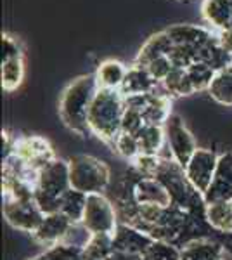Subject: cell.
<instances>
[{
  "instance_id": "6da1fadb",
  "label": "cell",
  "mask_w": 232,
  "mask_h": 260,
  "mask_svg": "<svg viewBox=\"0 0 232 260\" xmlns=\"http://www.w3.org/2000/svg\"><path fill=\"white\" fill-rule=\"evenodd\" d=\"M97 90H99V83H97L95 73L75 78L62 90L59 99V116L71 132H77L78 136L92 134L88 127V111Z\"/></svg>"
},
{
  "instance_id": "7a4b0ae2",
  "label": "cell",
  "mask_w": 232,
  "mask_h": 260,
  "mask_svg": "<svg viewBox=\"0 0 232 260\" xmlns=\"http://www.w3.org/2000/svg\"><path fill=\"white\" fill-rule=\"evenodd\" d=\"M125 98L120 89H99L88 111V127L94 136L113 146L121 134Z\"/></svg>"
},
{
  "instance_id": "3957f363",
  "label": "cell",
  "mask_w": 232,
  "mask_h": 260,
  "mask_svg": "<svg viewBox=\"0 0 232 260\" xmlns=\"http://www.w3.org/2000/svg\"><path fill=\"white\" fill-rule=\"evenodd\" d=\"M71 189L68 161L54 158L39 172V180L35 187V201L40 210L47 213L59 212L61 198Z\"/></svg>"
},
{
  "instance_id": "277c9868",
  "label": "cell",
  "mask_w": 232,
  "mask_h": 260,
  "mask_svg": "<svg viewBox=\"0 0 232 260\" xmlns=\"http://www.w3.org/2000/svg\"><path fill=\"white\" fill-rule=\"evenodd\" d=\"M68 167L71 187L83 194H101L109 186L111 172L99 158L90 154H77L70 158Z\"/></svg>"
},
{
  "instance_id": "5b68a950",
  "label": "cell",
  "mask_w": 232,
  "mask_h": 260,
  "mask_svg": "<svg viewBox=\"0 0 232 260\" xmlns=\"http://www.w3.org/2000/svg\"><path fill=\"white\" fill-rule=\"evenodd\" d=\"M80 224L90 234H115L118 228V212L106 196L88 194L83 219Z\"/></svg>"
},
{
  "instance_id": "8992f818",
  "label": "cell",
  "mask_w": 232,
  "mask_h": 260,
  "mask_svg": "<svg viewBox=\"0 0 232 260\" xmlns=\"http://www.w3.org/2000/svg\"><path fill=\"white\" fill-rule=\"evenodd\" d=\"M164 137H167V148L170 151V158L175 160L180 167H185L192 154L196 153L197 146L192 134L185 127L179 115H170L163 125Z\"/></svg>"
},
{
  "instance_id": "52a82bcc",
  "label": "cell",
  "mask_w": 232,
  "mask_h": 260,
  "mask_svg": "<svg viewBox=\"0 0 232 260\" xmlns=\"http://www.w3.org/2000/svg\"><path fill=\"white\" fill-rule=\"evenodd\" d=\"M4 217L14 229L33 234L44 220L45 213L35 200H4Z\"/></svg>"
},
{
  "instance_id": "ba28073f",
  "label": "cell",
  "mask_w": 232,
  "mask_h": 260,
  "mask_svg": "<svg viewBox=\"0 0 232 260\" xmlns=\"http://www.w3.org/2000/svg\"><path fill=\"white\" fill-rule=\"evenodd\" d=\"M218 165V156L212 149L197 148L192 158L189 160L187 165L184 167L185 175H187L189 182L200 194H205L208 191L210 184L213 180L215 170Z\"/></svg>"
},
{
  "instance_id": "9c48e42d",
  "label": "cell",
  "mask_w": 232,
  "mask_h": 260,
  "mask_svg": "<svg viewBox=\"0 0 232 260\" xmlns=\"http://www.w3.org/2000/svg\"><path fill=\"white\" fill-rule=\"evenodd\" d=\"M12 153L18 154L21 160H24L29 167H33L39 172L56 158L49 141L40 136H26L14 141L12 142Z\"/></svg>"
},
{
  "instance_id": "30bf717a",
  "label": "cell",
  "mask_w": 232,
  "mask_h": 260,
  "mask_svg": "<svg viewBox=\"0 0 232 260\" xmlns=\"http://www.w3.org/2000/svg\"><path fill=\"white\" fill-rule=\"evenodd\" d=\"M206 205L215 201H232V153L218 156V165L208 191L203 194Z\"/></svg>"
},
{
  "instance_id": "8fae6325",
  "label": "cell",
  "mask_w": 232,
  "mask_h": 260,
  "mask_svg": "<svg viewBox=\"0 0 232 260\" xmlns=\"http://www.w3.org/2000/svg\"><path fill=\"white\" fill-rule=\"evenodd\" d=\"M154 243L153 238L136 225L120 222L113 234V248L115 251H125V253L144 255L147 248Z\"/></svg>"
},
{
  "instance_id": "7c38bea8",
  "label": "cell",
  "mask_w": 232,
  "mask_h": 260,
  "mask_svg": "<svg viewBox=\"0 0 232 260\" xmlns=\"http://www.w3.org/2000/svg\"><path fill=\"white\" fill-rule=\"evenodd\" d=\"M73 228V222H71L64 213L54 212L47 213L39 225V229L31 234L33 240L44 246H54L57 243H62L68 236L70 229Z\"/></svg>"
},
{
  "instance_id": "4fadbf2b",
  "label": "cell",
  "mask_w": 232,
  "mask_h": 260,
  "mask_svg": "<svg viewBox=\"0 0 232 260\" xmlns=\"http://www.w3.org/2000/svg\"><path fill=\"white\" fill-rule=\"evenodd\" d=\"M130 196L137 205H159V207L172 205L170 192L156 177H141L134 184Z\"/></svg>"
},
{
  "instance_id": "5bb4252c",
  "label": "cell",
  "mask_w": 232,
  "mask_h": 260,
  "mask_svg": "<svg viewBox=\"0 0 232 260\" xmlns=\"http://www.w3.org/2000/svg\"><path fill=\"white\" fill-rule=\"evenodd\" d=\"M159 85H161V83L158 80H154L144 66L134 64L132 68H128V71H126V77H125L123 83H121L120 92L123 94V98H128V95L151 94V92L158 90Z\"/></svg>"
},
{
  "instance_id": "9a60e30c",
  "label": "cell",
  "mask_w": 232,
  "mask_h": 260,
  "mask_svg": "<svg viewBox=\"0 0 232 260\" xmlns=\"http://www.w3.org/2000/svg\"><path fill=\"white\" fill-rule=\"evenodd\" d=\"M174 42V45H185V47L197 49L208 42L215 33L208 28L196 26V24H174L164 30Z\"/></svg>"
},
{
  "instance_id": "2e32d148",
  "label": "cell",
  "mask_w": 232,
  "mask_h": 260,
  "mask_svg": "<svg viewBox=\"0 0 232 260\" xmlns=\"http://www.w3.org/2000/svg\"><path fill=\"white\" fill-rule=\"evenodd\" d=\"M203 19L218 31L232 28V0H203Z\"/></svg>"
},
{
  "instance_id": "e0dca14e",
  "label": "cell",
  "mask_w": 232,
  "mask_h": 260,
  "mask_svg": "<svg viewBox=\"0 0 232 260\" xmlns=\"http://www.w3.org/2000/svg\"><path fill=\"white\" fill-rule=\"evenodd\" d=\"M174 49V42L168 37L167 31H159L154 33L153 37H149L147 42L139 50L137 57H136V64L139 66H147L151 61H154L156 57L168 56Z\"/></svg>"
},
{
  "instance_id": "ac0fdd59",
  "label": "cell",
  "mask_w": 232,
  "mask_h": 260,
  "mask_svg": "<svg viewBox=\"0 0 232 260\" xmlns=\"http://www.w3.org/2000/svg\"><path fill=\"white\" fill-rule=\"evenodd\" d=\"M223 248L210 240H192L180 248V260H222Z\"/></svg>"
},
{
  "instance_id": "d6986e66",
  "label": "cell",
  "mask_w": 232,
  "mask_h": 260,
  "mask_svg": "<svg viewBox=\"0 0 232 260\" xmlns=\"http://www.w3.org/2000/svg\"><path fill=\"white\" fill-rule=\"evenodd\" d=\"M126 71H128V68H125V64L120 61L108 59L101 62L95 71L99 89H120L126 77Z\"/></svg>"
},
{
  "instance_id": "ffe728a7",
  "label": "cell",
  "mask_w": 232,
  "mask_h": 260,
  "mask_svg": "<svg viewBox=\"0 0 232 260\" xmlns=\"http://www.w3.org/2000/svg\"><path fill=\"white\" fill-rule=\"evenodd\" d=\"M205 219L220 233H232V201H215L206 205Z\"/></svg>"
},
{
  "instance_id": "44dd1931",
  "label": "cell",
  "mask_w": 232,
  "mask_h": 260,
  "mask_svg": "<svg viewBox=\"0 0 232 260\" xmlns=\"http://www.w3.org/2000/svg\"><path fill=\"white\" fill-rule=\"evenodd\" d=\"M139 148L141 154H158L167 144V137H164V128L161 125H149L146 123L141 132L137 134Z\"/></svg>"
},
{
  "instance_id": "7402d4cb",
  "label": "cell",
  "mask_w": 232,
  "mask_h": 260,
  "mask_svg": "<svg viewBox=\"0 0 232 260\" xmlns=\"http://www.w3.org/2000/svg\"><path fill=\"white\" fill-rule=\"evenodd\" d=\"M208 94L218 104L232 106V64L229 68L215 73L213 80L208 87Z\"/></svg>"
},
{
  "instance_id": "603a6c76",
  "label": "cell",
  "mask_w": 232,
  "mask_h": 260,
  "mask_svg": "<svg viewBox=\"0 0 232 260\" xmlns=\"http://www.w3.org/2000/svg\"><path fill=\"white\" fill-rule=\"evenodd\" d=\"M87 205V194L80 192L71 187L70 191L64 192L61 198V205H59V212L64 213L73 224H80L83 219V212H85Z\"/></svg>"
},
{
  "instance_id": "cb8c5ba5",
  "label": "cell",
  "mask_w": 232,
  "mask_h": 260,
  "mask_svg": "<svg viewBox=\"0 0 232 260\" xmlns=\"http://www.w3.org/2000/svg\"><path fill=\"white\" fill-rule=\"evenodd\" d=\"M2 89L6 92H14L24 80V59L23 56L12 57V59L2 61Z\"/></svg>"
},
{
  "instance_id": "d4e9b609",
  "label": "cell",
  "mask_w": 232,
  "mask_h": 260,
  "mask_svg": "<svg viewBox=\"0 0 232 260\" xmlns=\"http://www.w3.org/2000/svg\"><path fill=\"white\" fill-rule=\"evenodd\" d=\"M161 85L164 94L172 95V98H185V95L194 94L192 83L189 80L185 68H174L170 75L161 82Z\"/></svg>"
},
{
  "instance_id": "484cf974",
  "label": "cell",
  "mask_w": 232,
  "mask_h": 260,
  "mask_svg": "<svg viewBox=\"0 0 232 260\" xmlns=\"http://www.w3.org/2000/svg\"><path fill=\"white\" fill-rule=\"evenodd\" d=\"M113 251V234H92L83 246V260H108Z\"/></svg>"
},
{
  "instance_id": "4316f807",
  "label": "cell",
  "mask_w": 232,
  "mask_h": 260,
  "mask_svg": "<svg viewBox=\"0 0 232 260\" xmlns=\"http://www.w3.org/2000/svg\"><path fill=\"white\" fill-rule=\"evenodd\" d=\"M31 260H83V248L68 243H57Z\"/></svg>"
},
{
  "instance_id": "83f0119b",
  "label": "cell",
  "mask_w": 232,
  "mask_h": 260,
  "mask_svg": "<svg viewBox=\"0 0 232 260\" xmlns=\"http://www.w3.org/2000/svg\"><path fill=\"white\" fill-rule=\"evenodd\" d=\"M185 71H187V77L192 83L194 92L208 90L210 83H212L215 73H217V71L210 68L208 64H205V62H192L189 68H185Z\"/></svg>"
},
{
  "instance_id": "f1b7e54d",
  "label": "cell",
  "mask_w": 232,
  "mask_h": 260,
  "mask_svg": "<svg viewBox=\"0 0 232 260\" xmlns=\"http://www.w3.org/2000/svg\"><path fill=\"white\" fill-rule=\"evenodd\" d=\"M113 148L121 158L125 160H136V158L141 154V148H139V141L136 136L132 134H126V132H121L120 136L116 137L115 142H113Z\"/></svg>"
},
{
  "instance_id": "f546056e",
  "label": "cell",
  "mask_w": 232,
  "mask_h": 260,
  "mask_svg": "<svg viewBox=\"0 0 232 260\" xmlns=\"http://www.w3.org/2000/svg\"><path fill=\"white\" fill-rule=\"evenodd\" d=\"M144 260H180V250L175 248L174 243L154 240L144 253Z\"/></svg>"
},
{
  "instance_id": "4dcf8cb0",
  "label": "cell",
  "mask_w": 232,
  "mask_h": 260,
  "mask_svg": "<svg viewBox=\"0 0 232 260\" xmlns=\"http://www.w3.org/2000/svg\"><path fill=\"white\" fill-rule=\"evenodd\" d=\"M161 165V156L158 154H139L134 160V169L137 170L139 177H156Z\"/></svg>"
},
{
  "instance_id": "1f68e13d",
  "label": "cell",
  "mask_w": 232,
  "mask_h": 260,
  "mask_svg": "<svg viewBox=\"0 0 232 260\" xmlns=\"http://www.w3.org/2000/svg\"><path fill=\"white\" fill-rule=\"evenodd\" d=\"M144 125H146V120H144V115H142L141 111L134 110V108H126L125 106L123 120H121V132L137 136Z\"/></svg>"
},
{
  "instance_id": "d6a6232c",
  "label": "cell",
  "mask_w": 232,
  "mask_h": 260,
  "mask_svg": "<svg viewBox=\"0 0 232 260\" xmlns=\"http://www.w3.org/2000/svg\"><path fill=\"white\" fill-rule=\"evenodd\" d=\"M144 68L149 71L151 77L154 78V80H158L159 83H161L164 78L170 75V71L175 68L174 62H172V59L168 56H161V57H156L154 61H151L149 64L144 66Z\"/></svg>"
},
{
  "instance_id": "836d02e7",
  "label": "cell",
  "mask_w": 232,
  "mask_h": 260,
  "mask_svg": "<svg viewBox=\"0 0 232 260\" xmlns=\"http://www.w3.org/2000/svg\"><path fill=\"white\" fill-rule=\"evenodd\" d=\"M19 56H23L19 40L7 35V33H4L2 35V61L12 59V57H19Z\"/></svg>"
},
{
  "instance_id": "e575fe53",
  "label": "cell",
  "mask_w": 232,
  "mask_h": 260,
  "mask_svg": "<svg viewBox=\"0 0 232 260\" xmlns=\"http://www.w3.org/2000/svg\"><path fill=\"white\" fill-rule=\"evenodd\" d=\"M217 37H218V42H220L222 47L225 49L229 54H232V28H229V30H223V31H218Z\"/></svg>"
},
{
  "instance_id": "d590c367",
  "label": "cell",
  "mask_w": 232,
  "mask_h": 260,
  "mask_svg": "<svg viewBox=\"0 0 232 260\" xmlns=\"http://www.w3.org/2000/svg\"><path fill=\"white\" fill-rule=\"evenodd\" d=\"M108 260H144V255L125 253V251H113Z\"/></svg>"
}]
</instances>
